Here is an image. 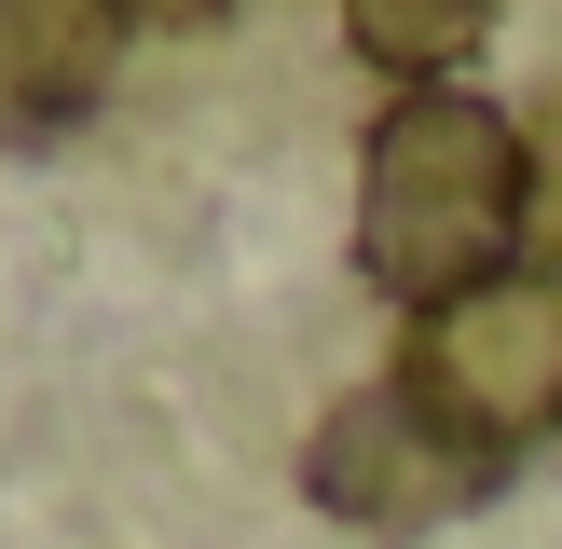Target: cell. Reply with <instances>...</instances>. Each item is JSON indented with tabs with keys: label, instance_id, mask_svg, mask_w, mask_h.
<instances>
[{
	"label": "cell",
	"instance_id": "obj_1",
	"mask_svg": "<svg viewBox=\"0 0 562 549\" xmlns=\"http://www.w3.org/2000/svg\"><path fill=\"white\" fill-rule=\"evenodd\" d=\"M521 261V124L467 82L384 97L357 137V274L412 316L467 289H508Z\"/></svg>",
	"mask_w": 562,
	"mask_h": 549
},
{
	"label": "cell",
	"instance_id": "obj_2",
	"mask_svg": "<svg viewBox=\"0 0 562 549\" xmlns=\"http://www.w3.org/2000/svg\"><path fill=\"white\" fill-rule=\"evenodd\" d=\"M494 481H508V453L467 439L412 371L344 384V399L316 412V439H302V494H316L329 522H357V536H439V522H467Z\"/></svg>",
	"mask_w": 562,
	"mask_h": 549
},
{
	"label": "cell",
	"instance_id": "obj_4",
	"mask_svg": "<svg viewBox=\"0 0 562 549\" xmlns=\"http://www.w3.org/2000/svg\"><path fill=\"white\" fill-rule=\"evenodd\" d=\"M137 0H0V137H69L124 69Z\"/></svg>",
	"mask_w": 562,
	"mask_h": 549
},
{
	"label": "cell",
	"instance_id": "obj_5",
	"mask_svg": "<svg viewBox=\"0 0 562 549\" xmlns=\"http://www.w3.org/2000/svg\"><path fill=\"white\" fill-rule=\"evenodd\" d=\"M344 42L371 69H398V97H426L494 42V0H344Z\"/></svg>",
	"mask_w": 562,
	"mask_h": 549
},
{
	"label": "cell",
	"instance_id": "obj_3",
	"mask_svg": "<svg viewBox=\"0 0 562 549\" xmlns=\"http://www.w3.org/2000/svg\"><path fill=\"white\" fill-rule=\"evenodd\" d=\"M412 384L453 412L467 439L521 453L562 426V274H508V289H467L439 316H412Z\"/></svg>",
	"mask_w": 562,
	"mask_h": 549
},
{
	"label": "cell",
	"instance_id": "obj_7",
	"mask_svg": "<svg viewBox=\"0 0 562 549\" xmlns=\"http://www.w3.org/2000/svg\"><path fill=\"white\" fill-rule=\"evenodd\" d=\"M137 14H165V27H206V14H234V0H137Z\"/></svg>",
	"mask_w": 562,
	"mask_h": 549
},
{
	"label": "cell",
	"instance_id": "obj_6",
	"mask_svg": "<svg viewBox=\"0 0 562 549\" xmlns=\"http://www.w3.org/2000/svg\"><path fill=\"white\" fill-rule=\"evenodd\" d=\"M521 247H549V274H562V97L521 110Z\"/></svg>",
	"mask_w": 562,
	"mask_h": 549
}]
</instances>
